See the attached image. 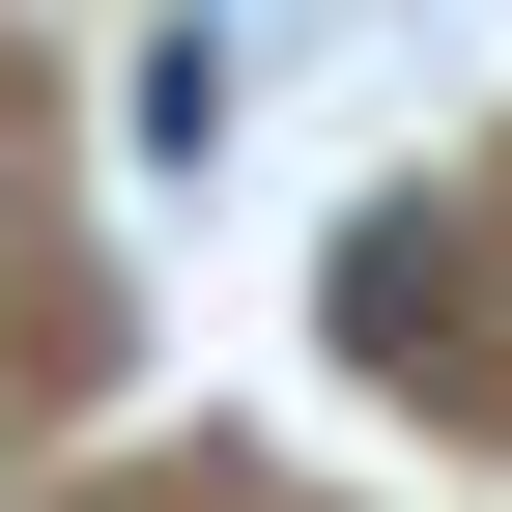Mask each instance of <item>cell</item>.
Segmentation results:
<instances>
[]
</instances>
